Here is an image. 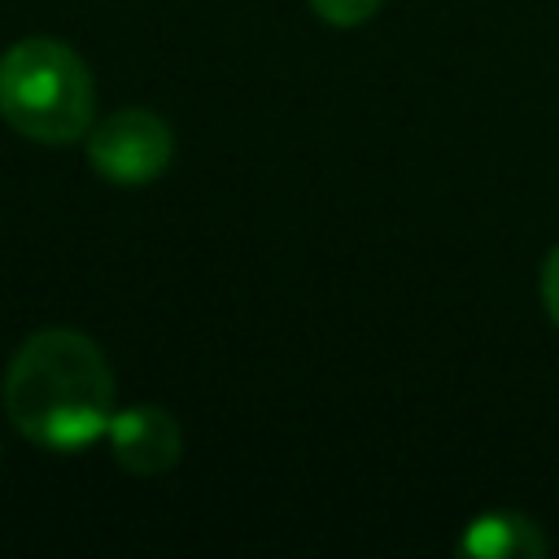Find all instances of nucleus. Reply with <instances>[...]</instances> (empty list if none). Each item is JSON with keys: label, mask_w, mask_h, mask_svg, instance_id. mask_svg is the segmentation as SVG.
Wrapping results in <instances>:
<instances>
[{"label": "nucleus", "mask_w": 559, "mask_h": 559, "mask_svg": "<svg viewBox=\"0 0 559 559\" xmlns=\"http://www.w3.org/2000/svg\"><path fill=\"white\" fill-rule=\"evenodd\" d=\"M384 0H310V9L328 22V26H362Z\"/></svg>", "instance_id": "6"}, {"label": "nucleus", "mask_w": 559, "mask_h": 559, "mask_svg": "<svg viewBox=\"0 0 559 559\" xmlns=\"http://www.w3.org/2000/svg\"><path fill=\"white\" fill-rule=\"evenodd\" d=\"M105 437H109V445H114L118 467H127L131 476H157V472L175 467L179 454H183L179 419H175L166 406H153V402L114 411Z\"/></svg>", "instance_id": "4"}, {"label": "nucleus", "mask_w": 559, "mask_h": 559, "mask_svg": "<svg viewBox=\"0 0 559 559\" xmlns=\"http://www.w3.org/2000/svg\"><path fill=\"white\" fill-rule=\"evenodd\" d=\"M542 301H546V314L555 319V328H559V245L546 253V262H542Z\"/></svg>", "instance_id": "7"}, {"label": "nucleus", "mask_w": 559, "mask_h": 559, "mask_svg": "<svg viewBox=\"0 0 559 559\" xmlns=\"http://www.w3.org/2000/svg\"><path fill=\"white\" fill-rule=\"evenodd\" d=\"M175 157V135L166 127V118H157L153 109H114L109 118H100L87 131V162L100 179L135 188V183H153Z\"/></svg>", "instance_id": "3"}, {"label": "nucleus", "mask_w": 559, "mask_h": 559, "mask_svg": "<svg viewBox=\"0 0 559 559\" xmlns=\"http://www.w3.org/2000/svg\"><path fill=\"white\" fill-rule=\"evenodd\" d=\"M13 428L44 450H83L109 432L114 371L100 345L70 328L35 332L4 371Z\"/></svg>", "instance_id": "1"}, {"label": "nucleus", "mask_w": 559, "mask_h": 559, "mask_svg": "<svg viewBox=\"0 0 559 559\" xmlns=\"http://www.w3.org/2000/svg\"><path fill=\"white\" fill-rule=\"evenodd\" d=\"M96 87L83 57L57 39H17L0 57V118L35 144H74L92 131Z\"/></svg>", "instance_id": "2"}, {"label": "nucleus", "mask_w": 559, "mask_h": 559, "mask_svg": "<svg viewBox=\"0 0 559 559\" xmlns=\"http://www.w3.org/2000/svg\"><path fill=\"white\" fill-rule=\"evenodd\" d=\"M459 550L467 555H480V559H533L546 550V533L528 520V515H515V511H489L480 520L467 524Z\"/></svg>", "instance_id": "5"}]
</instances>
